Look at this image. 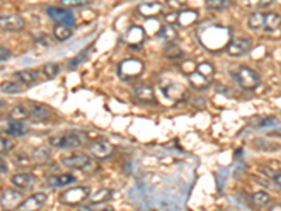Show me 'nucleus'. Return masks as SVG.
Returning <instances> with one entry per match:
<instances>
[{
    "instance_id": "f257e3e1",
    "label": "nucleus",
    "mask_w": 281,
    "mask_h": 211,
    "mask_svg": "<svg viewBox=\"0 0 281 211\" xmlns=\"http://www.w3.org/2000/svg\"><path fill=\"white\" fill-rule=\"evenodd\" d=\"M48 144L51 148L76 149L82 145V137L76 131H65L50 137Z\"/></svg>"
},
{
    "instance_id": "f03ea898",
    "label": "nucleus",
    "mask_w": 281,
    "mask_h": 211,
    "mask_svg": "<svg viewBox=\"0 0 281 211\" xmlns=\"http://www.w3.org/2000/svg\"><path fill=\"white\" fill-rule=\"evenodd\" d=\"M89 196L90 189L87 186H73L59 194V201L69 207H76V205L83 204L84 201L89 199Z\"/></svg>"
},
{
    "instance_id": "7ed1b4c3",
    "label": "nucleus",
    "mask_w": 281,
    "mask_h": 211,
    "mask_svg": "<svg viewBox=\"0 0 281 211\" xmlns=\"http://www.w3.org/2000/svg\"><path fill=\"white\" fill-rule=\"evenodd\" d=\"M233 78L245 90H254L260 85V76L257 75V72L247 68V66H241L233 74Z\"/></svg>"
},
{
    "instance_id": "20e7f679",
    "label": "nucleus",
    "mask_w": 281,
    "mask_h": 211,
    "mask_svg": "<svg viewBox=\"0 0 281 211\" xmlns=\"http://www.w3.org/2000/svg\"><path fill=\"white\" fill-rule=\"evenodd\" d=\"M62 166H65L71 171H84L86 168L91 165V158L86 154H71L63 155L59 159Z\"/></svg>"
},
{
    "instance_id": "39448f33",
    "label": "nucleus",
    "mask_w": 281,
    "mask_h": 211,
    "mask_svg": "<svg viewBox=\"0 0 281 211\" xmlns=\"http://www.w3.org/2000/svg\"><path fill=\"white\" fill-rule=\"evenodd\" d=\"M144 63L139 59H125L118 65V75L125 80H131L142 75Z\"/></svg>"
},
{
    "instance_id": "423d86ee",
    "label": "nucleus",
    "mask_w": 281,
    "mask_h": 211,
    "mask_svg": "<svg viewBox=\"0 0 281 211\" xmlns=\"http://www.w3.org/2000/svg\"><path fill=\"white\" fill-rule=\"evenodd\" d=\"M46 13L52 21L56 24H62V26H67V27H73L75 26V16L71 10H67L65 7H48Z\"/></svg>"
},
{
    "instance_id": "0eeeda50",
    "label": "nucleus",
    "mask_w": 281,
    "mask_h": 211,
    "mask_svg": "<svg viewBox=\"0 0 281 211\" xmlns=\"http://www.w3.org/2000/svg\"><path fill=\"white\" fill-rule=\"evenodd\" d=\"M90 154L95 156L96 159L104 160L107 158H110L114 151H115V147L112 145L108 139H97L95 143L90 144L89 147Z\"/></svg>"
},
{
    "instance_id": "6e6552de",
    "label": "nucleus",
    "mask_w": 281,
    "mask_h": 211,
    "mask_svg": "<svg viewBox=\"0 0 281 211\" xmlns=\"http://www.w3.org/2000/svg\"><path fill=\"white\" fill-rule=\"evenodd\" d=\"M26 21L18 14H0V30L6 33H17L21 31Z\"/></svg>"
},
{
    "instance_id": "1a4fd4ad",
    "label": "nucleus",
    "mask_w": 281,
    "mask_h": 211,
    "mask_svg": "<svg viewBox=\"0 0 281 211\" xmlns=\"http://www.w3.org/2000/svg\"><path fill=\"white\" fill-rule=\"evenodd\" d=\"M163 83V82H162ZM160 90L166 97L172 99L174 102H181L189 96V91L185 90L183 86L177 83V82H166L160 85Z\"/></svg>"
},
{
    "instance_id": "9d476101",
    "label": "nucleus",
    "mask_w": 281,
    "mask_h": 211,
    "mask_svg": "<svg viewBox=\"0 0 281 211\" xmlns=\"http://www.w3.org/2000/svg\"><path fill=\"white\" fill-rule=\"evenodd\" d=\"M252 50V41L249 38H235V40L229 41V44L226 46V52L229 57L239 58L246 55L247 52Z\"/></svg>"
},
{
    "instance_id": "9b49d317",
    "label": "nucleus",
    "mask_w": 281,
    "mask_h": 211,
    "mask_svg": "<svg viewBox=\"0 0 281 211\" xmlns=\"http://www.w3.org/2000/svg\"><path fill=\"white\" fill-rule=\"evenodd\" d=\"M48 200V196L44 192H39V193H35L33 196H30L27 199H24L18 204L17 210L18 211H39V208L46 203Z\"/></svg>"
},
{
    "instance_id": "f8f14e48",
    "label": "nucleus",
    "mask_w": 281,
    "mask_h": 211,
    "mask_svg": "<svg viewBox=\"0 0 281 211\" xmlns=\"http://www.w3.org/2000/svg\"><path fill=\"white\" fill-rule=\"evenodd\" d=\"M22 194L14 189H6L0 196V205L5 210H14L22 201Z\"/></svg>"
},
{
    "instance_id": "ddd939ff",
    "label": "nucleus",
    "mask_w": 281,
    "mask_h": 211,
    "mask_svg": "<svg viewBox=\"0 0 281 211\" xmlns=\"http://www.w3.org/2000/svg\"><path fill=\"white\" fill-rule=\"evenodd\" d=\"M35 182V176L30 172H22V173H16L11 176V184L18 190H28L33 187Z\"/></svg>"
},
{
    "instance_id": "4468645a",
    "label": "nucleus",
    "mask_w": 281,
    "mask_h": 211,
    "mask_svg": "<svg viewBox=\"0 0 281 211\" xmlns=\"http://www.w3.org/2000/svg\"><path fill=\"white\" fill-rule=\"evenodd\" d=\"M0 130L9 135H14V137H22L28 132V127L22 123V121H16V120H9L6 121L5 126L0 127Z\"/></svg>"
},
{
    "instance_id": "2eb2a0df",
    "label": "nucleus",
    "mask_w": 281,
    "mask_h": 211,
    "mask_svg": "<svg viewBox=\"0 0 281 211\" xmlns=\"http://www.w3.org/2000/svg\"><path fill=\"white\" fill-rule=\"evenodd\" d=\"M76 182V177L72 173H61V175H51L46 179V186L48 187H66L69 184Z\"/></svg>"
},
{
    "instance_id": "dca6fc26",
    "label": "nucleus",
    "mask_w": 281,
    "mask_h": 211,
    "mask_svg": "<svg viewBox=\"0 0 281 211\" xmlns=\"http://www.w3.org/2000/svg\"><path fill=\"white\" fill-rule=\"evenodd\" d=\"M163 5L159 2H149V3H142L138 6V13L144 18H153L162 14Z\"/></svg>"
},
{
    "instance_id": "f3484780",
    "label": "nucleus",
    "mask_w": 281,
    "mask_h": 211,
    "mask_svg": "<svg viewBox=\"0 0 281 211\" xmlns=\"http://www.w3.org/2000/svg\"><path fill=\"white\" fill-rule=\"evenodd\" d=\"M51 117V110L44 104L28 106V119L33 121H45Z\"/></svg>"
},
{
    "instance_id": "a211bd4d",
    "label": "nucleus",
    "mask_w": 281,
    "mask_h": 211,
    "mask_svg": "<svg viewBox=\"0 0 281 211\" xmlns=\"http://www.w3.org/2000/svg\"><path fill=\"white\" fill-rule=\"evenodd\" d=\"M135 96L138 100L142 103H155V91L151 86L140 83V85L135 86Z\"/></svg>"
},
{
    "instance_id": "6ab92c4d",
    "label": "nucleus",
    "mask_w": 281,
    "mask_h": 211,
    "mask_svg": "<svg viewBox=\"0 0 281 211\" xmlns=\"http://www.w3.org/2000/svg\"><path fill=\"white\" fill-rule=\"evenodd\" d=\"M157 38H160V40L166 41L169 44H173L174 41L179 38V33H177V30L174 29L173 26H170V24H163L162 27L159 29L156 34Z\"/></svg>"
},
{
    "instance_id": "aec40b11",
    "label": "nucleus",
    "mask_w": 281,
    "mask_h": 211,
    "mask_svg": "<svg viewBox=\"0 0 281 211\" xmlns=\"http://www.w3.org/2000/svg\"><path fill=\"white\" fill-rule=\"evenodd\" d=\"M30 156H31L33 163L44 165V163H46L51 159V151L46 147H38V148H34L31 151Z\"/></svg>"
},
{
    "instance_id": "412c9836",
    "label": "nucleus",
    "mask_w": 281,
    "mask_h": 211,
    "mask_svg": "<svg viewBox=\"0 0 281 211\" xmlns=\"http://www.w3.org/2000/svg\"><path fill=\"white\" fill-rule=\"evenodd\" d=\"M89 199L90 204H104V203H107V201H110L112 199V190L103 187L100 190H97L96 193H90Z\"/></svg>"
},
{
    "instance_id": "4be33fe9",
    "label": "nucleus",
    "mask_w": 281,
    "mask_h": 211,
    "mask_svg": "<svg viewBox=\"0 0 281 211\" xmlns=\"http://www.w3.org/2000/svg\"><path fill=\"white\" fill-rule=\"evenodd\" d=\"M14 78L20 83L31 85L38 78V71H35V69H22V71H18V72L14 74Z\"/></svg>"
},
{
    "instance_id": "5701e85b",
    "label": "nucleus",
    "mask_w": 281,
    "mask_h": 211,
    "mask_svg": "<svg viewBox=\"0 0 281 211\" xmlns=\"http://www.w3.org/2000/svg\"><path fill=\"white\" fill-rule=\"evenodd\" d=\"M189 76V82H190V85L197 89V90H204V89H207L209 83H211V80H208L207 78H204L202 75H200L196 71H193L190 74L187 75Z\"/></svg>"
},
{
    "instance_id": "b1692460",
    "label": "nucleus",
    "mask_w": 281,
    "mask_h": 211,
    "mask_svg": "<svg viewBox=\"0 0 281 211\" xmlns=\"http://www.w3.org/2000/svg\"><path fill=\"white\" fill-rule=\"evenodd\" d=\"M281 23V17L278 13H264V31H275L278 30Z\"/></svg>"
},
{
    "instance_id": "393cba45",
    "label": "nucleus",
    "mask_w": 281,
    "mask_h": 211,
    "mask_svg": "<svg viewBox=\"0 0 281 211\" xmlns=\"http://www.w3.org/2000/svg\"><path fill=\"white\" fill-rule=\"evenodd\" d=\"M127 37H128L129 45L135 46V45H139V44H142L145 34H144V30L139 29V27H132V29L128 30Z\"/></svg>"
},
{
    "instance_id": "a878e982",
    "label": "nucleus",
    "mask_w": 281,
    "mask_h": 211,
    "mask_svg": "<svg viewBox=\"0 0 281 211\" xmlns=\"http://www.w3.org/2000/svg\"><path fill=\"white\" fill-rule=\"evenodd\" d=\"M73 34L72 27H67V26H62V24H56L55 29H54V37L58 41H67Z\"/></svg>"
},
{
    "instance_id": "bb28decb",
    "label": "nucleus",
    "mask_w": 281,
    "mask_h": 211,
    "mask_svg": "<svg viewBox=\"0 0 281 211\" xmlns=\"http://www.w3.org/2000/svg\"><path fill=\"white\" fill-rule=\"evenodd\" d=\"M10 120H16V121H24L28 119V106H22V104H18V106H14L11 109L10 114Z\"/></svg>"
},
{
    "instance_id": "cd10ccee",
    "label": "nucleus",
    "mask_w": 281,
    "mask_h": 211,
    "mask_svg": "<svg viewBox=\"0 0 281 211\" xmlns=\"http://www.w3.org/2000/svg\"><path fill=\"white\" fill-rule=\"evenodd\" d=\"M194 71L202 75L204 78H207L208 80H213L214 75H215V68L211 62H200L198 65H196Z\"/></svg>"
},
{
    "instance_id": "c85d7f7f",
    "label": "nucleus",
    "mask_w": 281,
    "mask_h": 211,
    "mask_svg": "<svg viewBox=\"0 0 281 211\" xmlns=\"http://www.w3.org/2000/svg\"><path fill=\"white\" fill-rule=\"evenodd\" d=\"M232 6V0H205V7L214 12H222Z\"/></svg>"
},
{
    "instance_id": "c756f323",
    "label": "nucleus",
    "mask_w": 281,
    "mask_h": 211,
    "mask_svg": "<svg viewBox=\"0 0 281 211\" xmlns=\"http://www.w3.org/2000/svg\"><path fill=\"white\" fill-rule=\"evenodd\" d=\"M252 201L253 204L257 205V207H267L271 203V196L267 192L260 190V192H256V193L253 194Z\"/></svg>"
},
{
    "instance_id": "7c9ffc66",
    "label": "nucleus",
    "mask_w": 281,
    "mask_h": 211,
    "mask_svg": "<svg viewBox=\"0 0 281 211\" xmlns=\"http://www.w3.org/2000/svg\"><path fill=\"white\" fill-rule=\"evenodd\" d=\"M263 23H264V13H252L249 16V20H247V26L249 29L252 30H263Z\"/></svg>"
},
{
    "instance_id": "2f4dec72",
    "label": "nucleus",
    "mask_w": 281,
    "mask_h": 211,
    "mask_svg": "<svg viewBox=\"0 0 281 211\" xmlns=\"http://www.w3.org/2000/svg\"><path fill=\"white\" fill-rule=\"evenodd\" d=\"M22 83L20 82H10V80H7V82H3L2 85H0V90L3 91V93H7V95H14V93H20L22 91Z\"/></svg>"
},
{
    "instance_id": "473e14b6",
    "label": "nucleus",
    "mask_w": 281,
    "mask_h": 211,
    "mask_svg": "<svg viewBox=\"0 0 281 211\" xmlns=\"http://www.w3.org/2000/svg\"><path fill=\"white\" fill-rule=\"evenodd\" d=\"M165 57L168 59H172V61H177L180 58L183 57V51L180 50V46L174 45V44H169L165 50Z\"/></svg>"
},
{
    "instance_id": "72a5a7b5",
    "label": "nucleus",
    "mask_w": 281,
    "mask_h": 211,
    "mask_svg": "<svg viewBox=\"0 0 281 211\" xmlns=\"http://www.w3.org/2000/svg\"><path fill=\"white\" fill-rule=\"evenodd\" d=\"M262 171H263V175H266V176L271 179V182L274 183L275 187L280 189V186H281L280 172L274 171V169H271V168H269V166H264V168H262Z\"/></svg>"
},
{
    "instance_id": "f704fd0d",
    "label": "nucleus",
    "mask_w": 281,
    "mask_h": 211,
    "mask_svg": "<svg viewBox=\"0 0 281 211\" xmlns=\"http://www.w3.org/2000/svg\"><path fill=\"white\" fill-rule=\"evenodd\" d=\"M41 72L45 75V78H46V79H54L56 75L59 74V65L55 62L45 63L44 66H42V71H41Z\"/></svg>"
},
{
    "instance_id": "c9c22d12",
    "label": "nucleus",
    "mask_w": 281,
    "mask_h": 211,
    "mask_svg": "<svg viewBox=\"0 0 281 211\" xmlns=\"http://www.w3.org/2000/svg\"><path fill=\"white\" fill-rule=\"evenodd\" d=\"M13 160H14V165L20 166V168H28V166L33 163L31 160V156L24 152H18L17 155L13 156Z\"/></svg>"
},
{
    "instance_id": "e433bc0d",
    "label": "nucleus",
    "mask_w": 281,
    "mask_h": 211,
    "mask_svg": "<svg viewBox=\"0 0 281 211\" xmlns=\"http://www.w3.org/2000/svg\"><path fill=\"white\" fill-rule=\"evenodd\" d=\"M89 54H90V46H87L86 50H83V51L80 52V54H78L76 57L71 59V62H69V69L76 68L78 65H80V63L83 62L84 59L87 58V55H89Z\"/></svg>"
},
{
    "instance_id": "4c0bfd02",
    "label": "nucleus",
    "mask_w": 281,
    "mask_h": 211,
    "mask_svg": "<svg viewBox=\"0 0 281 211\" xmlns=\"http://www.w3.org/2000/svg\"><path fill=\"white\" fill-rule=\"evenodd\" d=\"M59 3L62 5V7L71 10V9H78V7L86 6L87 0H59Z\"/></svg>"
},
{
    "instance_id": "58836bf2",
    "label": "nucleus",
    "mask_w": 281,
    "mask_h": 211,
    "mask_svg": "<svg viewBox=\"0 0 281 211\" xmlns=\"http://www.w3.org/2000/svg\"><path fill=\"white\" fill-rule=\"evenodd\" d=\"M14 147V144L11 143L9 138L0 137V155H6L10 152L11 149Z\"/></svg>"
},
{
    "instance_id": "ea45409f",
    "label": "nucleus",
    "mask_w": 281,
    "mask_h": 211,
    "mask_svg": "<svg viewBox=\"0 0 281 211\" xmlns=\"http://www.w3.org/2000/svg\"><path fill=\"white\" fill-rule=\"evenodd\" d=\"M247 5L246 6L250 7H269L273 5L274 0H245Z\"/></svg>"
},
{
    "instance_id": "a19ab883",
    "label": "nucleus",
    "mask_w": 281,
    "mask_h": 211,
    "mask_svg": "<svg viewBox=\"0 0 281 211\" xmlns=\"http://www.w3.org/2000/svg\"><path fill=\"white\" fill-rule=\"evenodd\" d=\"M189 0H168V6L174 10H183L187 6Z\"/></svg>"
},
{
    "instance_id": "79ce46f5",
    "label": "nucleus",
    "mask_w": 281,
    "mask_h": 211,
    "mask_svg": "<svg viewBox=\"0 0 281 211\" xmlns=\"http://www.w3.org/2000/svg\"><path fill=\"white\" fill-rule=\"evenodd\" d=\"M11 57V51L6 46H0V62H6Z\"/></svg>"
},
{
    "instance_id": "37998d69",
    "label": "nucleus",
    "mask_w": 281,
    "mask_h": 211,
    "mask_svg": "<svg viewBox=\"0 0 281 211\" xmlns=\"http://www.w3.org/2000/svg\"><path fill=\"white\" fill-rule=\"evenodd\" d=\"M165 20H166L170 26H172V24H177L179 14H177V13H170V14H168V16H165Z\"/></svg>"
},
{
    "instance_id": "c03bdc74",
    "label": "nucleus",
    "mask_w": 281,
    "mask_h": 211,
    "mask_svg": "<svg viewBox=\"0 0 281 211\" xmlns=\"http://www.w3.org/2000/svg\"><path fill=\"white\" fill-rule=\"evenodd\" d=\"M38 38H39V37H38ZM37 44H39V45H42V46H50L51 45L50 37H46V35H42V38L37 40Z\"/></svg>"
},
{
    "instance_id": "a18cd8bd",
    "label": "nucleus",
    "mask_w": 281,
    "mask_h": 211,
    "mask_svg": "<svg viewBox=\"0 0 281 211\" xmlns=\"http://www.w3.org/2000/svg\"><path fill=\"white\" fill-rule=\"evenodd\" d=\"M7 171H9V165H7V162L0 156V175L7 173Z\"/></svg>"
},
{
    "instance_id": "49530a36",
    "label": "nucleus",
    "mask_w": 281,
    "mask_h": 211,
    "mask_svg": "<svg viewBox=\"0 0 281 211\" xmlns=\"http://www.w3.org/2000/svg\"><path fill=\"white\" fill-rule=\"evenodd\" d=\"M79 211H93V204L82 205V207L79 208Z\"/></svg>"
},
{
    "instance_id": "de8ad7c7",
    "label": "nucleus",
    "mask_w": 281,
    "mask_h": 211,
    "mask_svg": "<svg viewBox=\"0 0 281 211\" xmlns=\"http://www.w3.org/2000/svg\"><path fill=\"white\" fill-rule=\"evenodd\" d=\"M269 211H281V205L280 203H277V204H273L271 207H270Z\"/></svg>"
},
{
    "instance_id": "09e8293b",
    "label": "nucleus",
    "mask_w": 281,
    "mask_h": 211,
    "mask_svg": "<svg viewBox=\"0 0 281 211\" xmlns=\"http://www.w3.org/2000/svg\"><path fill=\"white\" fill-rule=\"evenodd\" d=\"M101 211H115V210H112V208H104V210H101Z\"/></svg>"
}]
</instances>
